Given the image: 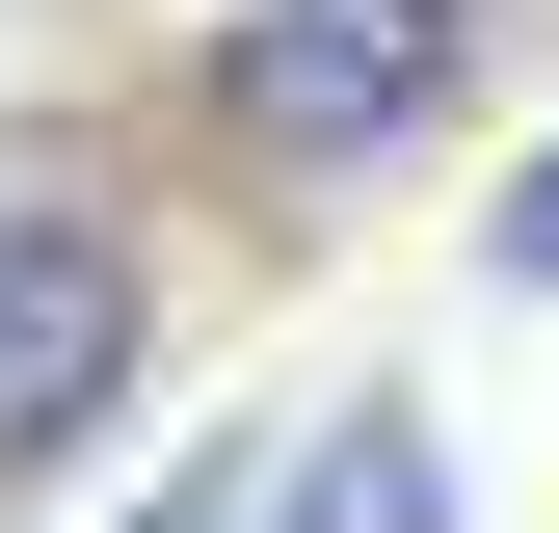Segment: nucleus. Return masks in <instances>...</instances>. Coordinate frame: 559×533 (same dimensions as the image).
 Listing matches in <instances>:
<instances>
[{
  "label": "nucleus",
  "instance_id": "nucleus-3",
  "mask_svg": "<svg viewBox=\"0 0 559 533\" xmlns=\"http://www.w3.org/2000/svg\"><path fill=\"white\" fill-rule=\"evenodd\" d=\"M240 533H453V400L427 374H320L294 427H266Z\"/></svg>",
  "mask_w": 559,
  "mask_h": 533
},
{
  "label": "nucleus",
  "instance_id": "nucleus-4",
  "mask_svg": "<svg viewBox=\"0 0 559 533\" xmlns=\"http://www.w3.org/2000/svg\"><path fill=\"white\" fill-rule=\"evenodd\" d=\"M479 294H533V320H559V133H533L507 187H479Z\"/></svg>",
  "mask_w": 559,
  "mask_h": 533
},
{
  "label": "nucleus",
  "instance_id": "nucleus-1",
  "mask_svg": "<svg viewBox=\"0 0 559 533\" xmlns=\"http://www.w3.org/2000/svg\"><path fill=\"white\" fill-rule=\"evenodd\" d=\"M479 54H507V0H214L187 27V161L266 187V214H373L479 133Z\"/></svg>",
  "mask_w": 559,
  "mask_h": 533
},
{
  "label": "nucleus",
  "instance_id": "nucleus-2",
  "mask_svg": "<svg viewBox=\"0 0 559 533\" xmlns=\"http://www.w3.org/2000/svg\"><path fill=\"white\" fill-rule=\"evenodd\" d=\"M160 347H187V266H160V187H133V133L0 107V481L107 453L133 400H160Z\"/></svg>",
  "mask_w": 559,
  "mask_h": 533
},
{
  "label": "nucleus",
  "instance_id": "nucleus-5",
  "mask_svg": "<svg viewBox=\"0 0 559 533\" xmlns=\"http://www.w3.org/2000/svg\"><path fill=\"white\" fill-rule=\"evenodd\" d=\"M240 481H266V427H214V453H160V507H133V533H240Z\"/></svg>",
  "mask_w": 559,
  "mask_h": 533
}]
</instances>
